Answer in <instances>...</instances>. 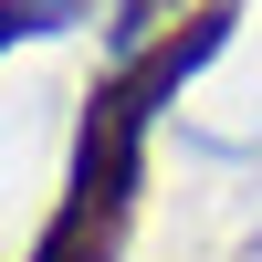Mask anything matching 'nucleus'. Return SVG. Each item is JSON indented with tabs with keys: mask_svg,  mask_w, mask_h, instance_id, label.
<instances>
[{
	"mask_svg": "<svg viewBox=\"0 0 262 262\" xmlns=\"http://www.w3.org/2000/svg\"><path fill=\"white\" fill-rule=\"evenodd\" d=\"M63 11H74V0H0V53H11L21 32H53Z\"/></svg>",
	"mask_w": 262,
	"mask_h": 262,
	"instance_id": "nucleus-1",
	"label": "nucleus"
}]
</instances>
